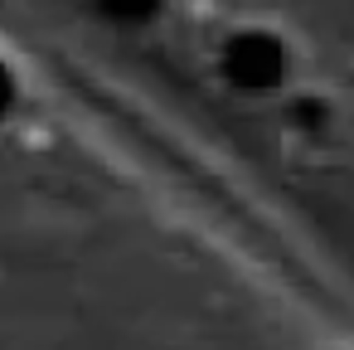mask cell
I'll use <instances>...</instances> for the list:
<instances>
[{
    "label": "cell",
    "instance_id": "1",
    "mask_svg": "<svg viewBox=\"0 0 354 350\" xmlns=\"http://www.w3.org/2000/svg\"><path fill=\"white\" fill-rule=\"evenodd\" d=\"M223 73H228V83H238V88H248V93H262V88H272V83H281V73H286V49H281V40H272V35H238V40H228V49H223Z\"/></svg>",
    "mask_w": 354,
    "mask_h": 350
},
{
    "label": "cell",
    "instance_id": "2",
    "mask_svg": "<svg viewBox=\"0 0 354 350\" xmlns=\"http://www.w3.org/2000/svg\"><path fill=\"white\" fill-rule=\"evenodd\" d=\"M97 10L112 25H146L160 15V0H97Z\"/></svg>",
    "mask_w": 354,
    "mask_h": 350
},
{
    "label": "cell",
    "instance_id": "3",
    "mask_svg": "<svg viewBox=\"0 0 354 350\" xmlns=\"http://www.w3.org/2000/svg\"><path fill=\"white\" fill-rule=\"evenodd\" d=\"M10 103H15V78H10V69L0 64V117L10 112Z\"/></svg>",
    "mask_w": 354,
    "mask_h": 350
}]
</instances>
